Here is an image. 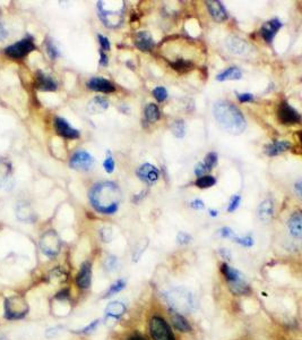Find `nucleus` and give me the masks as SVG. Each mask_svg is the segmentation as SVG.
Here are the masks:
<instances>
[{
  "label": "nucleus",
  "mask_w": 302,
  "mask_h": 340,
  "mask_svg": "<svg viewBox=\"0 0 302 340\" xmlns=\"http://www.w3.org/2000/svg\"><path fill=\"white\" fill-rule=\"evenodd\" d=\"M8 36V31L7 28L5 27V25L0 22V41H2V40H5Z\"/></svg>",
  "instance_id": "obj_48"
},
{
  "label": "nucleus",
  "mask_w": 302,
  "mask_h": 340,
  "mask_svg": "<svg viewBox=\"0 0 302 340\" xmlns=\"http://www.w3.org/2000/svg\"><path fill=\"white\" fill-rule=\"evenodd\" d=\"M171 132H172V134L175 137H178V139H182V137L186 135L185 121L181 120V119L174 120L173 124L171 125Z\"/></svg>",
  "instance_id": "obj_31"
},
{
  "label": "nucleus",
  "mask_w": 302,
  "mask_h": 340,
  "mask_svg": "<svg viewBox=\"0 0 302 340\" xmlns=\"http://www.w3.org/2000/svg\"><path fill=\"white\" fill-rule=\"evenodd\" d=\"M206 5L211 16L216 22H224L227 19V13L222 2L212 0V1H206Z\"/></svg>",
  "instance_id": "obj_22"
},
{
  "label": "nucleus",
  "mask_w": 302,
  "mask_h": 340,
  "mask_svg": "<svg viewBox=\"0 0 302 340\" xmlns=\"http://www.w3.org/2000/svg\"><path fill=\"white\" fill-rule=\"evenodd\" d=\"M235 243H238V244L240 245H242L244 246V248H251L252 245H254V238H252L251 236H243V237H238L236 236L234 240H233Z\"/></svg>",
  "instance_id": "obj_35"
},
{
  "label": "nucleus",
  "mask_w": 302,
  "mask_h": 340,
  "mask_svg": "<svg viewBox=\"0 0 302 340\" xmlns=\"http://www.w3.org/2000/svg\"><path fill=\"white\" fill-rule=\"evenodd\" d=\"M118 265H119V261H118V258L114 256V255H110L107 258V261H105V268L109 271L117 270Z\"/></svg>",
  "instance_id": "obj_39"
},
{
  "label": "nucleus",
  "mask_w": 302,
  "mask_h": 340,
  "mask_svg": "<svg viewBox=\"0 0 302 340\" xmlns=\"http://www.w3.org/2000/svg\"><path fill=\"white\" fill-rule=\"evenodd\" d=\"M55 128L56 132L60 136L65 137L68 140H75L79 137V132L76 128L72 127L66 119L61 118V117H56L55 118Z\"/></svg>",
  "instance_id": "obj_13"
},
{
  "label": "nucleus",
  "mask_w": 302,
  "mask_h": 340,
  "mask_svg": "<svg viewBox=\"0 0 302 340\" xmlns=\"http://www.w3.org/2000/svg\"><path fill=\"white\" fill-rule=\"evenodd\" d=\"M28 312V305L25 298L19 295L6 298L5 301V317L8 320L23 319Z\"/></svg>",
  "instance_id": "obj_5"
},
{
  "label": "nucleus",
  "mask_w": 302,
  "mask_h": 340,
  "mask_svg": "<svg viewBox=\"0 0 302 340\" xmlns=\"http://www.w3.org/2000/svg\"><path fill=\"white\" fill-rule=\"evenodd\" d=\"M226 47L228 51H231L232 54L235 55H243L248 51V43L243 40L235 38V36H231V38L227 39L226 41Z\"/></svg>",
  "instance_id": "obj_27"
},
{
  "label": "nucleus",
  "mask_w": 302,
  "mask_h": 340,
  "mask_svg": "<svg viewBox=\"0 0 302 340\" xmlns=\"http://www.w3.org/2000/svg\"><path fill=\"white\" fill-rule=\"evenodd\" d=\"M295 187H296V189H297V192H298V195H299V196H301V180H299V181H298V183L296 184V186H295Z\"/></svg>",
  "instance_id": "obj_51"
},
{
  "label": "nucleus",
  "mask_w": 302,
  "mask_h": 340,
  "mask_svg": "<svg viewBox=\"0 0 302 340\" xmlns=\"http://www.w3.org/2000/svg\"><path fill=\"white\" fill-rule=\"evenodd\" d=\"M190 206L195 210H203L204 208H205V204H204V202L202 200H198L197 198V200H194L190 202Z\"/></svg>",
  "instance_id": "obj_46"
},
{
  "label": "nucleus",
  "mask_w": 302,
  "mask_h": 340,
  "mask_svg": "<svg viewBox=\"0 0 302 340\" xmlns=\"http://www.w3.org/2000/svg\"><path fill=\"white\" fill-rule=\"evenodd\" d=\"M290 149H291V143L289 141H275L264 148L265 153L269 157L279 156Z\"/></svg>",
  "instance_id": "obj_24"
},
{
  "label": "nucleus",
  "mask_w": 302,
  "mask_h": 340,
  "mask_svg": "<svg viewBox=\"0 0 302 340\" xmlns=\"http://www.w3.org/2000/svg\"><path fill=\"white\" fill-rule=\"evenodd\" d=\"M257 214H258L259 220L265 222V224H267L273 219V216H274V202H273L272 198H266L259 204L258 209H257Z\"/></svg>",
  "instance_id": "obj_19"
},
{
  "label": "nucleus",
  "mask_w": 302,
  "mask_h": 340,
  "mask_svg": "<svg viewBox=\"0 0 302 340\" xmlns=\"http://www.w3.org/2000/svg\"><path fill=\"white\" fill-rule=\"evenodd\" d=\"M220 255H221V257L224 258V260H226V261H230L231 258H232V254L230 252V250H227V249H220Z\"/></svg>",
  "instance_id": "obj_47"
},
{
  "label": "nucleus",
  "mask_w": 302,
  "mask_h": 340,
  "mask_svg": "<svg viewBox=\"0 0 302 340\" xmlns=\"http://www.w3.org/2000/svg\"><path fill=\"white\" fill-rule=\"evenodd\" d=\"M100 325V320H95V321H93L89 323L88 326L86 327H84L83 329H80L78 331V334H81V335H89V334H92V333H94V331L96 330V328L99 327Z\"/></svg>",
  "instance_id": "obj_38"
},
{
  "label": "nucleus",
  "mask_w": 302,
  "mask_h": 340,
  "mask_svg": "<svg viewBox=\"0 0 302 340\" xmlns=\"http://www.w3.org/2000/svg\"><path fill=\"white\" fill-rule=\"evenodd\" d=\"M95 164L94 158L91 156V153H88L85 150H79V151L75 152L74 155L71 158V163L69 166L73 169L77 170H89Z\"/></svg>",
  "instance_id": "obj_9"
},
{
  "label": "nucleus",
  "mask_w": 302,
  "mask_h": 340,
  "mask_svg": "<svg viewBox=\"0 0 302 340\" xmlns=\"http://www.w3.org/2000/svg\"><path fill=\"white\" fill-rule=\"evenodd\" d=\"M283 26V24L281 23L280 19L273 18L271 21H268L264 24L260 28V34H262L263 39L265 41L271 43L274 39V36L277 34V32L280 31V28Z\"/></svg>",
  "instance_id": "obj_16"
},
{
  "label": "nucleus",
  "mask_w": 302,
  "mask_h": 340,
  "mask_svg": "<svg viewBox=\"0 0 302 340\" xmlns=\"http://www.w3.org/2000/svg\"><path fill=\"white\" fill-rule=\"evenodd\" d=\"M134 43L140 50L150 51L154 46V40L149 32L140 31V32H137L136 35H135Z\"/></svg>",
  "instance_id": "obj_20"
},
{
  "label": "nucleus",
  "mask_w": 302,
  "mask_h": 340,
  "mask_svg": "<svg viewBox=\"0 0 302 340\" xmlns=\"http://www.w3.org/2000/svg\"><path fill=\"white\" fill-rule=\"evenodd\" d=\"M127 311V306L120 301H112L110 302L108 306L105 307V321L110 323H114L119 321L122 315Z\"/></svg>",
  "instance_id": "obj_11"
},
{
  "label": "nucleus",
  "mask_w": 302,
  "mask_h": 340,
  "mask_svg": "<svg viewBox=\"0 0 302 340\" xmlns=\"http://www.w3.org/2000/svg\"><path fill=\"white\" fill-rule=\"evenodd\" d=\"M210 214L212 217H216L218 216V211H215V210H210Z\"/></svg>",
  "instance_id": "obj_52"
},
{
  "label": "nucleus",
  "mask_w": 302,
  "mask_h": 340,
  "mask_svg": "<svg viewBox=\"0 0 302 340\" xmlns=\"http://www.w3.org/2000/svg\"><path fill=\"white\" fill-rule=\"evenodd\" d=\"M164 298L171 307V311L177 313H190L195 311L198 306V302L195 295L190 290L183 287H177L166 291Z\"/></svg>",
  "instance_id": "obj_3"
},
{
  "label": "nucleus",
  "mask_w": 302,
  "mask_h": 340,
  "mask_svg": "<svg viewBox=\"0 0 302 340\" xmlns=\"http://www.w3.org/2000/svg\"><path fill=\"white\" fill-rule=\"evenodd\" d=\"M136 173L141 180L145 181V183L148 184L155 183V181H157L158 177H160V171H158V169L151 164L142 165L141 167L137 169Z\"/></svg>",
  "instance_id": "obj_14"
},
{
  "label": "nucleus",
  "mask_w": 302,
  "mask_h": 340,
  "mask_svg": "<svg viewBox=\"0 0 302 340\" xmlns=\"http://www.w3.org/2000/svg\"><path fill=\"white\" fill-rule=\"evenodd\" d=\"M126 286H127V280H126V279H119V280H117L109 287V289L107 290V293H105L103 298L105 299L114 296L116 294L120 293L121 290H124L126 288Z\"/></svg>",
  "instance_id": "obj_30"
},
{
  "label": "nucleus",
  "mask_w": 302,
  "mask_h": 340,
  "mask_svg": "<svg viewBox=\"0 0 302 340\" xmlns=\"http://www.w3.org/2000/svg\"><path fill=\"white\" fill-rule=\"evenodd\" d=\"M109 100L103 96H96V98L92 99L88 102L87 110L92 115H100V113L104 112L109 108Z\"/></svg>",
  "instance_id": "obj_26"
},
{
  "label": "nucleus",
  "mask_w": 302,
  "mask_h": 340,
  "mask_svg": "<svg viewBox=\"0 0 302 340\" xmlns=\"http://www.w3.org/2000/svg\"><path fill=\"white\" fill-rule=\"evenodd\" d=\"M126 340H146L144 337H142L141 335L138 334H134V335H130L129 337L126 339Z\"/></svg>",
  "instance_id": "obj_50"
},
{
  "label": "nucleus",
  "mask_w": 302,
  "mask_h": 340,
  "mask_svg": "<svg viewBox=\"0 0 302 340\" xmlns=\"http://www.w3.org/2000/svg\"><path fill=\"white\" fill-rule=\"evenodd\" d=\"M281 124L293 125L299 124L301 121V116L295 108L290 106L288 102H282L280 104L279 112H277Z\"/></svg>",
  "instance_id": "obj_10"
},
{
  "label": "nucleus",
  "mask_w": 302,
  "mask_h": 340,
  "mask_svg": "<svg viewBox=\"0 0 302 340\" xmlns=\"http://www.w3.org/2000/svg\"><path fill=\"white\" fill-rule=\"evenodd\" d=\"M99 41H100V44H101V48H102V51L103 50H110V48H111V44H110V41H109V39L107 38V36H104V35H102V34H99Z\"/></svg>",
  "instance_id": "obj_44"
},
{
  "label": "nucleus",
  "mask_w": 302,
  "mask_h": 340,
  "mask_svg": "<svg viewBox=\"0 0 302 340\" xmlns=\"http://www.w3.org/2000/svg\"><path fill=\"white\" fill-rule=\"evenodd\" d=\"M76 283L78 288L87 290L92 286V263L85 261L80 265V269L76 276Z\"/></svg>",
  "instance_id": "obj_12"
},
{
  "label": "nucleus",
  "mask_w": 302,
  "mask_h": 340,
  "mask_svg": "<svg viewBox=\"0 0 302 340\" xmlns=\"http://www.w3.org/2000/svg\"><path fill=\"white\" fill-rule=\"evenodd\" d=\"M47 52H48V56L50 57L51 59H56L57 57L59 56L58 48L55 46V43L52 42L51 40H48L47 41Z\"/></svg>",
  "instance_id": "obj_36"
},
{
  "label": "nucleus",
  "mask_w": 302,
  "mask_h": 340,
  "mask_svg": "<svg viewBox=\"0 0 302 340\" xmlns=\"http://www.w3.org/2000/svg\"><path fill=\"white\" fill-rule=\"evenodd\" d=\"M144 115H145V118L148 119L150 123H155V121H157L158 119H160L161 111L155 103H149L148 106L145 107Z\"/></svg>",
  "instance_id": "obj_29"
},
{
  "label": "nucleus",
  "mask_w": 302,
  "mask_h": 340,
  "mask_svg": "<svg viewBox=\"0 0 302 340\" xmlns=\"http://www.w3.org/2000/svg\"><path fill=\"white\" fill-rule=\"evenodd\" d=\"M40 249L48 257H55L61 250V240L55 230H48L40 238Z\"/></svg>",
  "instance_id": "obj_7"
},
{
  "label": "nucleus",
  "mask_w": 302,
  "mask_h": 340,
  "mask_svg": "<svg viewBox=\"0 0 302 340\" xmlns=\"http://www.w3.org/2000/svg\"><path fill=\"white\" fill-rule=\"evenodd\" d=\"M103 167L105 169V171L108 173H112L114 171V167H116V163H114L113 158L112 157H108L107 159L104 160L103 163Z\"/></svg>",
  "instance_id": "obj_43"
},
{
  "label": "nucleus",
  "mask_w": 302,
  "mask_h": 340,
  "mask_svg": "<svg viewBox=\"0 0 302 340\" xmlns=\"http://www.w3.org/2000/svg\"><path fill=\"white\" fill-rule=\"evenodd\" d=\"M171 323L175 330L180 331V333H190L193 330V327H191L190 323L188 322L185 317L182 314L177 313V312L171 311Z\"/></svg>",
  "instance_id": "obj_23"
},
{
  "label": "nucleus",
  "mask_w": 302,
  "mask_h": 340,
  "mask_svg": "<svg viewBox=\"0 0 302 340\" xmlns=\"http://www.w3.org/2000/svg\"><path fill=\"white\" fill-rule=\"evenodd\" d=\"M193 241V237H191V235L186 233V232H179L177 235V242L178 244L180 245H187L189 244V243Z\"/></svg>",
  "instance_id": "obj_37"
},
{
  "label": "nucleus",
  "mask_w": 302,
  "mask_h": 340,
  "mask_svg": "<svg viewBox=\"0 0 302 340\" xmlns=\"http://www.w3.org/2000/svg\"><path fill=\"white\" fill-rule=\"evenodd\" d=\"M112 228H110V227H103V228L100 229V235H101V238L102 241L105 242V243H109L111 241L112 238Z\"/></svg>",
  "instance_id": "obj_41"
},
{
  "label": "nucleus",
  "mask_w": 302,
  "mask_h": 340,
  "mask_svg": "<svg viewBox=\"0 0 302 340\" xmlns=\"http://www.w3.org/2000/svg\"><path fill=\"white\" fill-rule=\"evenodd\" d=\"M216 184L215 177L211 175H204L202 177H198V179L195 181V185L197 186L198 188H210L212 186H214Z\"/></svg>",
  "instance_id": "obj_32"
},
{
  "label": "nucleus",
  "mask_w": 302,
  "mask_h": 340,
  "mask_svg": "<svg viewBox=\"0 0 302 340\" xmlns=\"http://www.w3.org/2000/svg\"><path fill=\"white\" fill-rule=\"evenodd\" d=\"M35 49L34 40L32 36H26L11 46L6 48V55L14 59H22Z\"/></svg>",
  "instance_id": "obj_8"
},
{
  "label": "nucleus",
  "mask_w": 302,
  "mask_h": 340,
  "mask_svg": "<svg viewBox=\"0 0 302 340\" xmlns=\"http://www.w3.org/2000/svg\"><path fill=\"white\" fill-rule=\"evenodd\" d=\"M213 112L220 126L230 134H241L247 127L242 112L228 101H218L213 107Z\"/></svg>",
  "instance_id": "obj_2"
},
{
  "label": "nucleus",
  "mask_w": 302,
  "mask_h": 340,
  "mask_svg": "<svg viewBox=\"0 0 302 340\" xmlns=\"http://www.w3.org/2000/svg\"><path fill=\"white\" fill-rule=\"evenodd\" d=\"M240 202H241V196L240 195L232 196L230 200V203H228V206H227V212H234L235 210L239 208Z\"/></svg>",
  "instance_id": "obj_40"
},
{
  "label": "nucleus",
  "mask_w": 302,
  "mask_h": 340,
  "mask_svg": "<svg viewBox=\"0 0 302 340\" xmlns=\"http://www.w3.org/2000/svg\"><path fill=\"white\" fill-rule=\"evenodd\" d=\"M16 216L20 221L33 222L35 220V214L30 204L26 202H19L16 206Z\"/></svg>",
  "instance_id": "obj_25"
},
{
  "label": "nucleus",
  "mask_w": 302,
  "mask_h": 340,
  "mask_svg": "<svg viewBox=\"0 0 302 340\" xmlns=\"http://www.w3.org/2000/svg\"><path fill=\"white\" fill-rule=\"evenodd\" d=\"M242 78V72L239 70L238 67H227L226 71H223L222 73L216 76V80L218 81H233V80H240Z\"/></svg>",
  "instance_id": "obj_28"
},
{
  "label": "nucleus",
  "mask_w": 302,
  "mask_h": 340,
  "mask_svg": "<svg viewBox=\"0 0 302 340\" xmlns=\"http://www.w3.org/2000/svg\"><path fill=\"white\" fill-rule=\"evenodd\" d=\"M219 234L224 238H231V240H234V238L236 237L233 229H231L230 227H223V228L219 230Z\"/></svg>",
  "instance_id": "obj_42"
},
{
  "label": "nucleus",
  "mask_w": 302,
  "mask_h": 340,
  "mask_svg": "<svg viewBox=\"0 0 302 340\" xmlns=\"http://www.w3.org/2000/svg\"><path fill=\"white\" fill-rule=\"evenodd\" d=\"M153 95H154V98L158 101V102H162V101H164L166 98H168V91H166L165 87L157 86L153 90Z\"/></svg>",
  "instance_id": "obj_34"
},
{
  "label": "nucleus",
  "mask_w": 302,
  "mask_h": 340,
  "mask_svg": "<svg viewBox=\"0 0 302 340\" xmlns=\"http://www.w3.org/2000/svg\"><path fill=\"white\" fill-rule=\"evenodd\" d=\"M100 57H101V59H100V64L101 65H103V66H107L108 63H109V60H108V57L107 55L104 54V51H100Z\"/></svg>",
  "instance_id": "obj_49"
},
{
  "label": "nucleus",
  "mask_w": 302,
  "mask_h": 340,
  "mask_svg": "<svg viewBox=\"0 0 302 340\" xmlns=\"http://www.w3.org/2000/svg\"><path fill=\"white\" fill-rule=\"evenodd\" d=\"M88 198L93 208L102 214L117 212L121 202V191L113 181H100L92 186Z\"/></svg>",
  "instance_id": "obj_1"
},
{
  "label": "nucleus",
  "mask_w": 302,
  "mask_h": 340,
  "mask_svg": "<svg viewBox=\"0 0 302 340\" xmlns=\"http://www.w3.org/2000/svg\"><path fill=\"white\" fill-rule=\"evenodd\" d=\"M302 216L300 211L293 212L288 220V228L290 234L297 240L302 237Z\"/></svg>",
  "instance_id": "obj_21"
},
{
  "label": "nucleus",
  "mask_w": 302,
  "mask_h": 340,
  "mask_svg": "<svg viewBox=\"0 0 302 340\" xmlns=\"http://www.w3.org/2000/svg\"><path fill=\"white\" fill-rule=\"evenodd\" d=\"M36 87L41 91H46V92H52L57 90V84L56 81L51 78L50 75L46 74L43 72H38L36 73Z\"/></svg>",
  "instance_id": "obj_17"
},
{
  "label": "nucleus",
  "mask_w": 302,
  "mask_h": 340,
  "mask_svg": "<svg viewBox=\"0 0 302 340\" xmlns=\"http://www.w3.org/2000/svg\"><path fill=\"white\" fill-rule=\"evenodd\" d=\"M149 328L153 340H175L170 325L160 315H153L150 319Z\"/></svg>",
  "instance_id": "obj_6"
},
{
  "label": "nucleus",
  "mask_w": 302,
  "mask_h": 340,
  "mask_svg": "<svg viewBox=\"0 0 302 340\" xmlns=\"http://www.w3.org/2000/svg\"><path fill=\"white\" fill-rule=\"evenodd\" d=\"M87 87L92 91L102 93H112L116 91L114 85L109 80L100 78V76H96V78H92L89 80L87 82Z\"/></svg>",
  "instance_id": "obj_15"
},
{
  "label": "nucleus",
  "mask_w": 302,
  "mask_h": 340,
  "mask_svg": "<svg viewBox=\"0 0 302 340\" xmlns=\"http://www.w3.org/2000/svg\"><path fill=\"white\" fill-rule=\"evenodd\" d=\"M218 159H219L218 155H216L215 152L208 153L203 163H199L197 166H196V168H195L196 175H197L198 177H202L205 175L207 171H211V170L213 169L216 165H218Z\"/></svg>",
  "instance_id": "obj_18"
},
{
  "label": "nucleus",
  "mask_w": 302,
  "mask_h": 340,
  "mask_svg": "<svg viewBox=\"0 0 302 340\" xmlns=\"http://www.w3.org/2000/svg\"><path fill=\"white\" fill-rule=\"evenodd\" d=\"M171 66L174 71H179V72H186L190 70L191 67H193V64L188 60H185V59H178L175 60L174 63H171Z\"/></svg>",
  "instance_id": "obj_33"
},
{
  "label": "nucleus",
  "mask_w": 302,
  "mask_h": 340,
  "mask_svg": "<svg viewBox=\"0 0 302 340\" xmlns=\"http://www.w3.org/2000/svg\"><path fill=\"white\" fill-rule=\"evenodd\" d=\"M238 100L242 103L251 102V101H254V95L251 93H240V94L238 93Z\"/></svg>",
  "instance_id": "obj_45"
},
{
  "label": "nucleus",
  "mask_w": 302,
  "mask_h": 340,
  "mask_svg": "<svg viewBox=\"0 0 302 340\" xmlns=\"http://www.w3.org/2000/svg\"><path fill=\"white\" fill-rule=\"evenodd\" d=\"M222 274L227 282L228 289L236 296H243L250 293V286L246 280V277L241 273V271L234 269L233 266L228 265L227 263H222L220 266Z\"/></svg>",
  "instance_id": "obj_4"
}]
</instances>
